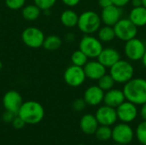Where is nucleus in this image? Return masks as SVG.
<instances>
[{"label":"nucleus","instance_id":"nucleus-1","mask_svg":"<svg viewBox=\"0 0 146 145\" xmlns=\"http://www.w3.org/2000/svg\"><path fill=\"white\" fill-rule=\"evenodd\" d=\"M126 100L135 105L146 103V79L144 78H133L124 84L122 89Z\"/></svg>","mask_w":146,"mask_h":145},{"label":"nucleus","instance_id":"nucleus-2","mask_svg":"<svg viewBox=\"0 0 146 145\" xmlns=\"http://www.w3.org/2000/svg\"><path fill=\"white\" fill-rule=\"evenodd\" d=\"M17 115L21 117L26 124L35 125L43 121L44 117V109L38 102L29 100L23 102Z\"/></svg>","mask_w":146,"mask_h":145},{"label":"nucleus","instance_id":"nucleus-3","mask_svg":"<svg viewBox=\"0 0 146 145\" xmlns=\"http://www.w3.org/2000/svg\"><path fill=\"white\" fill-rule=\"evenodd\" d=\"M100 15L93 10H86L79 15L77 26L84 34H93L101 27Z\"/></svg>","mask_w":146,"mask_h":145},{"label":"nucleus","instance_id":"nucleus-4","mask_svg":"<svg viewBox=\"0 0 146 145\" xmlns=\"http://www.w3.org/2000/svg\"><path fill=\"white\" fill-rule=\"evenodd\" d=\"M110 74L117 84H126L134 76V67L127 60L121 59L110 68Z\"/></svg>","mask_w":146,"mask_h":145},{"label":"nucleus","instance_id":"nucleus-5","mask_svg":"<svg viewBox=\"0 0 146 145\" xmlns=\"http://www.w3.org/2000/svg\"><path fill=\"white\" fill-rule=\"evenodd\" d=\"M79 49L83 51L88 58L95 59L98 58L104 46L103 43L98 38L92 34H85L79 43Z\"/></svg>","mask_w":146,"mask_h":145},{"label":"nucleus","instance_id":"nucleus-6","mask_svg":"<svg viewBox=\"0 0 146 145\" xmlns=\"http://www.w3.org/2000/svg\"><path fill=\"white\" fill-rule=\"evenodd\" d=\"M44 38V32L37 26H28L21 32V40L23 44L32 49L42 47Z\"/></svg>","mask_w":146,"mask_h":145},{"label":"nucleus","instance_id":"nucleus-7","mask_svg":"<svg viewBox=\"0 0 146 145\" xmlns=\"http://www.w3.org/2000/svg\"><path fill=\"white\" fill-rule=\"evenodd\" d=\"M113 27L115 38L123 42H127L137 37L138 27L128 18H121Z\"/></svg>","mask_w":146,"mask_h":145},{"label":"nucleus","instance_id":"nucleus-8","mask_svg":"<svg viewBox=\"0 0 146 145\" xmlns=\"http://www.w3.org/2000/svg\"><path fill=\"white\" fill-rule=\"evenodd\" d=\"M146 50L145 44L137 37L125 42L124 54L131 62L140 61Z\"/></svg>","mask_w":146,"mask_h":145},{"label":"nucleus","instance_id":"nucleus-9","mask_svg":"<svg viewBox=\"0 0 146 145\" xmlns=\"http://www.w3.org/2000/svg\"><path fill=\"white\" fill-rule=\"evenodd\" d=\"M135 132L128 123L121 122L112 128V139L115 144L127 145L133 140Z\"/></svg>","mask_w":146,"mask_h":145},{"label":"nucleus","instance_id":"nucleus-10","mask_svg":"<svg viewBox=\"0 0 146 145\" xmlns=\"http://www.w3.org/2000/svg\"><path fill=\"white\" fill-rule=\"evenodd\" d=\"M63 79L68 86L79 87L85 83L86 76L82 67L72 64L71 66L68 67L64 71Z\"/></svg>","mask_w":146,"mask_h":145},{"label":"nucleus","instance_id":"nucleus-11","mask_svg":"<svg viewBox=\"0 0 146 145\" xmlns=\"http://www.w3.org/2000/svg\"><path fill=\"white\" fill-rule=\"evenodd\" d=\"M115 109L118 120H120L121 122L128 124L135 121L139 114L137 105L127 100L123 102Z\"/></svg>","mask_w":146,"mask_h":145},{"label":"nucleus","instance_id":"nucleus-12","mask_svg":"<svg viewBox=\"0 0 146 145\" xmlns=\"http://www.w3.org/2000/svg\"><path fill=\"white\" fill-rule=\"evenodd\" d=\"M95 117L99 125L108 126H112L118 120L116 109L105 104L97 109Z\"/></svg>","mask_w":146,"mask_h":145},{"label":"nucleus","instance_id":"nucleus-13","mask_svg":"<svg viewBox=\"0 0 146 145\" xmlns=\"http://www.w3.org/2000/svg\"><path fill=\"white\" fill-rule=\"evenodd\" d=\"M22 103V97L17 91L9 90L3 97V105L4 109L15 115H17Z\"/></svg>","mask_w":146,"mask_h":145},{"label":"nucleus","instance_id":"nucleus-14","mask_svg":"<svg viewBox=\"0 0 146 145\" xmlns=\"http://www.w3.org/2000/svg\"><path fill=\"white\" fill-rule=\"evenodd\" d=\"M102 23L107 26H114L121 18H122V10L121 8H119L114 4L102 9L100 14Z\"/></svg>","mask_w":146,"mask_h":145},{"label":"nucleus","instance_id":"nucleus-15","mask_svg":"<svg viewBox=\"0 0 146 145\" xmlns=\"http://www.w3.org/2000/svg\"><path fill=\"white\" fill-rule=\"evenodd\" d=\"M86 79L92 80H98L102 76H104L106 73L107 68L97 61H88L86 64L83 67Z\"/></svg>","mask_w":146,"mask_h":145},{"label":"nucleus","instance_id":"nucleus-16","mask_svg":"<svg viewBox=\"0 0 146 145\" xmlns=\"http://www.w3.org/2000/svg\"><path fill=\"white\" fill-rule=\"evenodd\" d=\"M104 91L97 85H91L84 92L83 98L89 106H98L104 102Z\"/></svg>","mask_w":146,"mask_h":145},{"label":"nucleus","instance_id":"nucleus-17","mask_svg":"<svg viewBox=\"0 0 146 145\" xmlns=\"http://www.w3.org/2000/svg\"><path fill=\"white\" fill-rule=\"evenodd\" d=\"M97 59L106 68H110L121 58L120 52L116 49L112 47H107L102 50Z\"/></svg>","mask_w":146,"mask_h":145},{"label":"nucleus","instance_id":"nucleus-18","mask_svg":"<svg viewBox=\"0 0 146 145\" xmlns=\"http://www.w3.org/2000/svg\"><path fill=\"white\" fill-rule=\"evenodd\" d=\"M126 101V97L122 90L120 89H111L104 92V102L105 105L116 109L123 102Z\"/></svg>","mask_w":146,"mask_h":145},{"label":"nucleus","instance_id":"nucleus-19","mask_svg":"<svg viewBox=\"0 0 146 145\" xmlns=\"http://www.w3.org/2000/svg\"><path fill=\"white\" fill-rule=\"evenodd\" d=\"M99 126V124L95 117L92 114H86L83 115L80 121V127L81 131L86 135H92Z\"/></svg>","mask_w":146,"mask_h":145},{"label":"nucleus","instance_id":"nucleus-20","mask_svg":"<svg viewBox=\"0 0 146 145\" xmlns=\"http://www.w3.org/2000/svg\"><path fill=\"white\" fill-rule=\"evenodd\" d=\"M128 19L137 27H143L146 26V8L143 5L133 8L129 13Z\"/></svg>","mask_w":146,"mask_h":145},{"label":"nucleus","instance_id":"nucleus-21","mask_svg":"<svg viewBox=\"0 0 146 145\" xmlns=\"http://www.w3.org/2000/svg\"><path fill=\"white\" fill-rule=\"evenodd\" d=\"M78 20H79V15L77 14V12L70 9H65L64 11L61 13V15H60L61 23L64 26L68 27V28L77 26Z\"/></svg>","mask_w":146,"mask_h":145},{"label":"nucleus","instance_id":"nucleus-22","mask_svg":"<svg viewBox=\"0 0 146 145\" xmlns=\"http://www.w3.org/2000/svg\"><path fill=\"white\" fill-rule=\"evenodd\" d=\"M42 10L36 4H27L21 9V15L27 21H36L41 14Z\"/></svg>","mask_w":146,"mask_h":145},{"label":"nucleus","instance_id":"nucleus-23","mask_svg":"<svg viewBox=\"0 0 146 145\" xmlns=\"http://www.w3.org/2000/svg\"><path fill=\"white\" fill-rule=\"evenodd\" d=\"M62 45V38L58 35L51 34L44 38L42 47H44V50L48 51H55L59 50Z\"/></svg>","mask_w":146,"mask_h":145},{"label":"nucleus","instance_id":"nucleus-24","mask_svg":"<svg viewBox=\"0 0 146 145\" xmlns=\"http://www.w3.org/2000/svg\"><path fill=\"white\" fill-rule=\"evenodd\" d=\"M97 32H98V38L102 43H110L115 38V30L114 27L111 26L104 25V26H101Z\"/></svg>","mask_w":146,"mask_h":145},{"label":"nucleus","instance_id":"nucleus-25","mask_svg":"<svg viewBox=\"0 0 146 145\" xmlns=\"http://www.w3.org/2000/svg\"><path fill=\"white\" fill-rule=\"evenodd\" d=\"M95 136L97 139L102 142L109 141L112 138V128L108 126H101L98 127V129L95 132Z\"/></svg>","mask_w":146,"mask_h":145},{"label":"nucleus","instance_id":"nucleus-26","mask_svg":"<svg viewBox=\"0 0 146 145\" xmlns=\"http://www.w3.org/2000/svg\"><path fill=\"white\" fill-rule=\"evenodd\" d=\"M88 59L89 58L87 57V56L80 49L74 51L71 55V62L73 65H75V66L83 68L88 62Z\"/></svg>","mask_w":146,"mask_h":145},{"label":"nucleus","instance_id":"nucleus-27","mask_svg":"<svg viewBox=\"0 0 146 145\" xmlns=\"http://www.w3.org/2000/svg\"><path fill=\"white\" fill-rule=\"evenodd\" d=\"M115 85V80L111 77V75L109 73H105L104 76H102L98 80V85L105 92L109 90H111L114 88Z\"/></svg>","mask_w":146,"mask_h":145},{"label":"nucleus","instance_id":"nucleus-28","mask_svg":"<svg viewBox=\"0 0 146 145\" xmlns=\"http://www.w3.org/2000/svg\"><path fill=\"white\" fill-rule=\"evenodd\" d=\"M135 136L141 144L146 145V121H143L138 125L135 131Z\"/></svg>","mask_w":146,"mask_h":145},{"label":"nucleus","instance_id":"nucleus-29","mask_svg":"<svg viewBox=\"0 0 146 145\" xmlns=\"http://www.w3.org/2000/svg\"><path fill=\"white\" fill-rule=\"evenodd\" d=\"M27 0H4L5 5L11 10H19L26 5Z\"/></svg>","mask_w":146,"mask_h":145},{"label":"nucleus","instance_id":"nucleus-30","mask_svg":"<svg viewBox=\"0 0 146 145\" xmlns=\"http://www.w3.org/2000/svg\"><path fill=\"white\" fill-rule=\"evenodd\" d=\"M34 4H36L42 11L46 9H50L56 3L57 0H33Z\"/></svg>","mask_w":146,"mask_h":145},{"label":"nucleus","instance_id":"nucleus-31","mask_svg":"<svg viewBox=\"0 0 146 145\" xmlns=\"http://www.w3.org/2000/svg\"><path fill=\"white\" fill-rule=\"evenodd\" d=\"M86 105L87 104H86V101L84 100V98H77L74 101L72 107H73L74 110H75L77 112H81L86 109Z\"/></svg>","mask_w":146,"mask_h":145},{"label":"nucleus","instance_id":"nucleus-32","mask_svg":"<svg viewBox=\"0 0 146 145\" xmlns=\"http://www.w3.org/2000/svg\"><path fill=\"white\" fill-rule=\"evenodd\" d=\"M11 124H12L13 127L15 128V129H17V130L22 129V128L25 126V125H26V123L24 122V121H23L21 117H19L17 115H15V117L14 120L12 121Z\"/></svg>","mask_w":146,"mask_h":145},{"label":"nucleus","instance_id":"nucleus-33","mask_svg":"<svg viewBox=\"0 0 146 145\" xmlns=\"http://www.w3.org/2000/svg\"><path fill=\"white\" fill-rule=\"evenodd\" d=\"M15 114L10 112V111H8V110H5L4 113L3 114V116H2V119L3 121L5 122V123H11L12 121L14 120V118L15 117Z\"/></svg>","mask_w":146,"mask_h":145},{"label":"nucleus","instance_id":"nucleus-34","mask_svg":"<svg viewBox=\"0 0 146 145\" xmlns=\"http://www.w3.org/2000/svg\"><path fill=\"white\" fill-rule=\"evenodd\" d=\"M112 1H113V4L119 8L125 7L131 2V0H112Z\"/></svg>","mask_w":146,"mask_h":145},{"label":"nucleus","instance_id":"nucleus-35","mask_svg":"<svg viewBox=\"0 0 146 145\" xmlns=\"http://www.w3.org/2000/svg\"><path fill=\"white\" fill-rule=\"evenodd\" d=\"M81 0H62V2L68 7H74L77 6Z\"/></svg>","mask_w":146,"mask_h":145},{"label":"nucleus","instance_id":"nucleus-36","mask_svg":"<svg viewBox=\"0 0 146 145\" xmlns=\"http://www.w3.org/2000/svg\"><path fill=\"white\" fill-rule=\"evenodd\" d=\"M98 5L102 9L109 7V6L113 4V1L112 0H98Z\"/></svg>","mask_w":146,"mask_h":145},{"label":"nucleus","instance_id":"nucleus-37","mask_svg":"<svg viewBox=\"0 0 146 145\" xmlns=\"http://www.w3.org/2000/svg\"><path fill=\"white\" fill-rule=\"evenodd\" d=\"M140 116L143 119V121H146V103L141 105L140 109Z\"/></svg>","mask_w":146,"mask_h":145},{"label":"nucleus","instance_id":"nucleus-38","mask_svg":"<svg viewBox=\"0 0 146 145\" xmlns=\"http://www.w3.org/2000/svg\"><path fill=\"white\" fill-rule=\"evenodd\" d=\"M130 3L132 4L133 8L140 7L142 6V0H131Z\"/></svg>","mask_w":146,"mask_h":145},{"label":"nucleus","instance_id":"nucleus-39","mask_svg":"<svg viewBox=\"0 0 146 145\" xmlns=\"http://www.w3.org/2000/svg\"><path fill=\"white\" fill-rule=\"evenodd\" d=\"M75 39V36L74 33L72 32H68L66 34V40L68 41V42H73L74 40Z\"/></svg>","mask_w":146,"mask_h":145},{"label":"nucleus","instance_id":"nucleus-40","mask_svg":"<svg viewBox=\"0 0 146 145\" xmlns=\"http://www.w3.org/2000/svg\"><path fill=\"white\" fill-rule=\"evenodd\" d=\"M141 62H142L143 66L146 68V50L145 54H144V56H143V57H142V59H141Z\"/></svg>","mask_w":146,"mask_h":145},{"label":"nucleus","instance_id":"nucleus-41","mask_svg":"<svg viewBox=\"0 0 146 145\" xmlns=\"http://www.w3.org/2000/svg\"><path fill=\"white\" fill-rule=\"evenodd\" d=\"M142 5H143L145 8H146V0H142Z\"/></svg>","mask_w":146,"mask_h":145},{"label":"nucleus","instance_id":"nucleus-42","mask_svg":"<svg viewBox=\"0 0 146 145\" xmlns=\"http://www.w3.org/2000/svg\"><path fill=\"white\" fill-rule=\"evenodd\" d=\"M3 62H2V61L0 60V70H2V69H3Z\"/></svg>","mask_w":146,"mask_h":145},{"label":"nucleus","instance_id":"nucleus-43","mask_svg":"<svg viewBox=\"0 0 146 145\" xmlns=\"http://www.w3.org/2000/svg\"><path fill=\"white\" fill-rule=\"evenodd\" d=\"M114 145H122V144H114Z\"/></svg>","mask_w":146,"mask_h":145},{"label":"nucleus","instance_id":"nucleus-44","mask_svg":"<svg viewBox=\"0 0 146 145\" xmlns=\"http://www.w3.org/2000/svg\"><path fill=\"white\" fill-rule=\"evenodd\" d=\"M78 145H85V144H78Z\"/></svg>","mask_w":146,"mask_h":145}]
</instances>
